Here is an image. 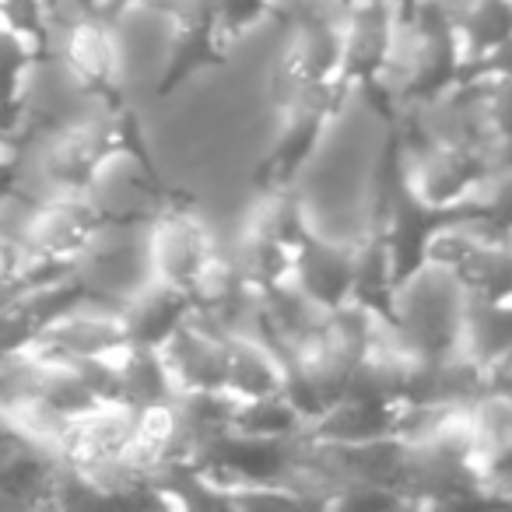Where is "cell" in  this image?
I'll return each instance as SVG.
<instances>
[{"mask_svg":"<svg viewBox=\"0 0 512 512\" xmlns=\"http://www.w3.org/2000/svg\"><path fill=\"white\" fill-rule=\"evenodd\" d=\"M225 43L218 29H179L172 32V46L169 57L162 64V74H158V99H169L183 81H190L197 71H207V67H221L225 64Z\"/></svg>","mask_w":512,"mask_h":512,"instance_id":"obj_21","label":"cell"},{"mask_svg":"<svg viewBox=\"0 0 512 512\" xmlns=\"http://www.w3.org/2000/svg\"><path fill=\"white\" fill-rule=\"evenodd\" d=\"M225 344L228 334L190 313L176 327V334L162 344L165 369L179 390H225Z\"/></svg>","mask_w":512,"mask_h":512,"instance_id":"obj_10","label":"cell"},{"mask_svg":"<svg viewBox=\"0 0 512 512\" xmlns=\"http://www.w3.org/2000/svg\"><path fill=\"white\" fill-rule=\"evenodd\" d=\"M32 148H39V172L53 190H88L102 165L116 155L151 162L141 123L127 102H99V113L50 127Z\"/></svg>","mask_w":512,"mask_h":512,"instance_id":"obj_2","label":"cell"},{"mask_svg":"<svg viewBox=\"0 0 512 512\" xmlns=\"http://www.w3.org/2000/svg\"><path fill=\"white\" fill-rule=\"evenodd\" d=\"M228 428L256 435V439H295L306 432V418L292 407L285 393H267V397H235Z\"/></svg>","mask_w":512,"mask_h":512,"instance_id":"obj_22","label":"cell"},{"mask_svg":"<svg viewBox=\"0 0 512 512\" xmlns=\"http://www.w3.org/2000/svg\"><path fill=\"white\" fill-rule=\"evenodd\" d=\"M463 299H467V288L453 278V271L428 260L421 271H414L397 285L390 302V320L397 323L411 348L439 358L456 348Z\"/></svg>","mask_w":512,"mask_h":512,"instance_id":"obj_3","label":"cell"},{"mask_svg":"<svg viewBox=\"0 0 512 512\" xmlns=\"http://www.w3.org/2000/svg\"><path fill=\"white\" fill-rule=\"evenodd\" d=\"M397 425V407L393 404H379V400H362V397H348L327 407L320 418H313L306 425V435L323 442H372L393 435Z\"/></svg>","mask_w":512,"mask_h":512,"instance_id":"obj_17","label":"cell"},{"mask_svg":"<svg viewBox=\"0 0 512 512\" xmlns=\"http://www.w3.org/2000/svg\"><path fill=\"white\" fill-rule=\"evenodd\" d=\"M484 393H505V397H512V344L495 362L484 365Z\"/></svg>","mask_w":512,"mask_h":512,"instance_id":"obj_29","label":"cell"},{"mask_svg":"<svg viewBox=\"0 0 512 512\" xmlns=\"http://www.w3.org/2000/svg\"><path fill=\"white\" fill-rule=\"evenodd\" d=\"M470 200L477 204L481 218L495 221V225L512 228V169L491 172V176H481V183L474 186Z\"/></svg>","mask_w":512,"mask_h":512,"instance_id":"obj_26","label":"cell"},{"mask_svg":"<svg viewBox=\"0 0 512 512\" xmlns=\"http://www.w3.org/2000/svg\"><path fill=\"white\" fill-rule=\"evenodd\" d=\"M242 225L267 235V239L281 242V246H288V249H295L313 232L306 218V204H302V197L295 193V183L260 186V193H256V200L249 204Z\"/></svg>","mask_w":512,"mask_h":512,"instance_id":"obj_20","label":"cell"},{"mask_svg":"<svg viewBox=\"0 0 512 512\" xmlns=\"http://www.w3.org/2000/svg\"><path fill=\"white\" fill-rule=\"evenodd\" d=\"M144 8L169 18L172 32L218 29V18H221V0H144Z\"/></svg>","mask_w":512,"mask_h":512,"instance_id":"obj_25","label":"cell"},{"mask_svg":"<svg viewBox=\"0 0 512 512\" xmlns=\"http://www.w3.org/2000/svg\"><path fill=\"white\" fill-rule=\"evenodd\" d=\"M463 50L453 22L435 0H418L407 18H397L386 64L372 85H365V99L390 123L400 109L425 106L460 81Z\"/></svg>","mask_w":512,"mask_h":512,"instance_id":"obj_1","label":"cell"},{"mask_svg":"<svg viewBox=\"0 0 512 512\" xmlns=\"http://www.w3.org/2000/svg\"><path fill=\"white\" fill-rule=\"evenodd\" d=\"M116 358V400L113 404L127 407H155L172 400L176 386L165 369V358L158 348H144V344H123L113 351Z\"/></svg>","mask_w":512,"mask_h":512,"instance_id":"obj_18","label":"cell"},{"mask_svg":"<svg viewBox=\"0 0 512 512\" xmlns=\"http://www.w3.org/2000/svg\"><path fill=\"white\" fill-rule=\"evenodd\" d=\"M393 8H397V18H407L414 8H418V0H393Z\"/></svg>","mask_w":512,"mask_h":512,"instance_id":"obj_30","label":"cell"},{"mask_svg":"<svg viewBox=\"0 0 512 512\" xmlns=\"http://www.w3.org/2000/svg\"><path fill=\"white\" fill-rule=\"evenodd\" d=\"M53 43L60 46L71 81L95 102H123V57L116 25L106 22H78L60 32Z\"/></svg>","mask_w":512,"mask_h":512,"instance_id":"obj_8","label":"cell"},{"mask_svg":"<svg viewBox=\"0 0 512 512\" xmlns=\"http://www.w3.org/2000/svg\"><path fill=\"white\" fill-rule=\"evenodd\" d=\"M404 141V137H400ZM407 183L428 204H460L484 176V151L453 141H404Z\"/></svg>","mask_w":512,"mask_h":512,"instance_id":"obj_7","label":"cell"},{"mask_svg":"<svg viewBox=\"0 0 512 512\" xmlns=\"http://www.w3.org/2000/svg\"><path fill=\"white\" fill-rule=\"evenodd\" d=\"M512 74V36L495 43L491 50L467 57L460 67V81H474V78H505Z\"/></svg>","mask_w":512,"mask_h":512,"instance_id":"obj_28","label":"cell"},{"mask_svg":"<svg viewBox=\"0 0 512 512\" xmlns=\"http://www.w3.org/2000/svg\"><path fill=\"white\" fill-rule=\"evenodd\" d=\"M428 260L449 267L470 295L512 299V228L481 214L453 221L432 239Z\"/></svg>","mask_w":512,"mask_h":512,"instance_id":"obj_4","label":"cell"},{"mask_svg":"<svg viewBox=\"0 0 512 512\" xmlns=\"http://www.w3.org/2000/svg\"><path fill=\"white\" fill-rule=\"evenodd\" d=\"M292 285L320 309L348 302L351 285H355V242H337L320 232H309L295 246Z\"/></svg>","mask_w":512,"mask_h":512,"instance_id":"obj_11","label":"cell"},{"mask_svg":"<svg viewBox=\"0 0 512 512\" xmlns=\"http://www.w3.org/2000/svg\"><path fill=\"white\" fill-rule=\"evenodd\" d=\"M102 225H106V214L88 190H53L46 200H36L18 232L4 235V239L18 242L29 253L74 264Z\"/></svg>","mask_w":512,"mask_h":512,"instance_id":"obj_5","label":"cell"},{"mask_svg":"<svg viewBox=\"0 0 512 512\" xmlns=\"http://www.w3.org/2000/svg\"><path fill=\"white\" fill-rule=\"evenodd\" d=\"M285 362L256 334H228L225 344V390L232 397H267L281 393Z\"/></svg>","mask_w":512,"mask_h":512,"instance_id":"obj_15","label":"cell"},{"mask_svg":"<svg viewBox=\"0 0 512 512\" xmlns=\"http://www.w3.org/2000/svg\"><path fill=\"white\" fill-rule=\"evenodd\" d=\"M228 256L235 260V267L242 271V278L249 281V288H253V292H260V288H271V285H281V281L292 278L295 249L281 246V242L267 239V235L253 232V228H246V225H242V232L235 235Z\"/></svg>","mask_w":512,"mask_h":512,"instance_id":"obj_23","label":"cell"},{"mask_svg":"<svg viewBox=\"0 0 512 512\" xmlns=\"http://www.w3.org/2000/svg\"><path fill=\"white\" fill-rule=\"evenodd\" d=\"M397 29L393 0H348L337 32H341V78L351 88H365L379 78Z\"/></svg>","mask_w":512,"mask_h":512,"instance_id":"obj_9","label":"cell"},{"mask_svg":"<svg viewBox=\"0 0 512 512\" xmlns=\"http://www.w3.org/2000/svg\"><path fill=\"white\" fill-rule=\"evenodd\" d=\"M211 228L200 221V214L186 204H158L155 214L144 221V256L148 274L172 285L186 288L193 274L200 271L207 256L214 253Z\"/></svg>","mask_w":512,"mask_h":512,"instance_id":"obj_6","label":"cell"},{"mask_svg":"<svg viewBox=\"0 0 512 512\" xmlns=\"http://www.w3.org/2000/svg\"><path fill=\"white\" fill-rule=\"evenodd\" d=\"M190 309V292L172 281L155 278V274H148L141 285H134L116 302L123 341L144 344V348H162L176 334L179 323L190 316Z\"/></svg>","mask_w":512,"mask_h":512,"instance_id":"obj_12","label":"cell"},{"mask_svg":"<svg viewBox=\"0 0 512 512\" xmlns=\"http://www.w3.org/2000/svg\"><path fill=\"white\" fill-rule=\"evenodd\" d=\"M271 0H221V18H218V32L225 39L242 36L246 29H253L260 18H267Z\"/></svg>","mask_w":512,"mask_h":512,"instance_id":"obj_27","label":"cell"},{"mask_svg":"<svg viewBox=\"0 0 512 512\" xmlns=\"http://www.w3.org/2000/svg\"><path fill=\"white\" fill-rule=\"evenodd\" d=\"M477 106H481V123L488 144L509 141L512 137V74L505 78H474Z\"/></svg>","mask_w":512,"mask_h":512,"instance_id":"obj_24","label":"cell"},{"mask_svg":"<svg viewBox=\"0 0 512 512\" xmlns=\"http://www.w3.org/2000/svg\"><path fill=\"white\" fill-rule=\"evenodd\" d=\"M43 57L46 53L25 32H18L15 25L0 18V130L22 134V123L29 116L25 81Z\"/></svg>","mask_w":512,"mask_h":512,"instance_id":"obj_16","label":"cell"},{"mask_svg":"<svg viewBox=\"0 0 512 512\" xmlns=\"http://www.w3.org/2000/svg\"><path fill=\"white\" fill-rule=\"evenodd\" d=\"M341 71V32L337 25H299L285 32V46L271 81H327Z\"/></svg>","mask_w":512,"mask_h":512,"instance_id":"obj_14","label":"cell"},{"mask_svg":"<svg viewBox=\"0 0 512 512\" xmlns=\"http://www.w3.org/2000/svg\"><path fill=\"white\" fill-rule=\"evenodd\" d=\"M509 344H512V299H481V295L467 292L456 348L474 358L477 365H488Z\"/></svg>","mask_w":512,"mask_h":512,"instance_id":"obj_19","label":"cell"},{"mask_svg":"<svg viewBox=\"0 0 512 512\" xmlns=\"http://www.w3.org/2000/svg\"><path fill=\"white\" fill-rule=\"evenodd\" d=\"M32 344L50 351V355L85 358V355H102V351H116L127 341H123L116 302L92 295L81 306H74L71 313L60 316L57 323H50Z\"/></svg>","mask_w":512,"mask_h":512,"instance_id":"obj_13","label":"cell"}]
</instances>
